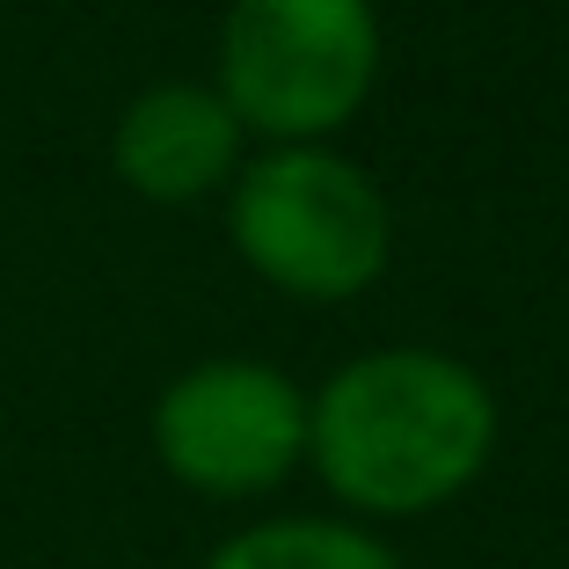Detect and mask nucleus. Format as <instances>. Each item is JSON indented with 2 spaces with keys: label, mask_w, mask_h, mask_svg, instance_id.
<instances>
[{
  "label": "nucleus",
  "mask_w": 569,
  "mask_h": 569,
  "mask_svg": "<svg viewBox=\"0 0 569 569\" xmlns=\"http://www.w3.org/2000/svg\"><path fill=\"white\" fill-rule=\"evenodd\" d=\"M497 387L438 343H380L307 395V468L351 519H431L497 460Z\"/></svg>",
  "instance_id": "nucleus-1"
},
{
  "label": "nucleus",
  "mask_w": 569,
  "mask_h": 569,
  "mask_svg": "<svg viewBox=\"0 0 569 569\" xmlns=\"http://www.w3.org/2000/svg\"><path fill=\"white\" fill-rule=\"evenodd\" d=\"M227 241L270 292L300 307H343L395 263V204L336 139L263 147L227 183Z\"/></svg>",
  "instance_id": "nucleus-2"
},
{
  "label": "nucleus",
  "mask_w": 569,
  "mask_h": 569,
  "mask_svg": "<svg viewBox=\"0 0 569 569\" xmlns=\"http://www.w3.org/2000/svg\"><path fill=\"white\" fill-rule=\"evenodd\" d=\"M212 88L249 139H336L380 88L372 0H227Z\"/></svg>",
  "instance_id": "nucleus-3"
},
{
  "label": "nucleus",
  "mask_w": 569,
  "mask_h": 569,
  "mask_svg": "<svg viewBox=\"0 0 569 569\" xmlns=\"http://www.w3.org/2000/svg\"><path fill=\"white\" fill-rule=\"evenodd\" d=\"M153 460L204 503H249L307 468V387L263 358H198L153 395Z\"/></svg>",
  "instance_id": "nucleus-4"
},
{
  "label": "nucleus",
  "mask_w": 569,
  "mask_h": 569,
  "mask_svg": "<svg viewBox=\"0 0 569 569\" xmlns=\"http://www.w3.org/2000/svg\"><path fill=\"white\" fill-rule=\"evenodd\" d=\"M249 161V124L212 81H153L110 124V176L147 204H204Z\"/></svg>",
  "instance_id": "nucleus-5"
},
{
  "label": "nucleus",
  "mask_w": 569,
  "mask_h": 569,
  "mask_svg": "<svg viewBox=\"0 0 569 569\" xmlns=\"http://www.w3.org/2000/svg\"><path fill=\"white\" fill-rule=\"evenodd\" d=\"M204 569H402L366 519H256L227 533Z\"/></svg>",
  "instance_id": "nucleus-6"
}]
</instances>
